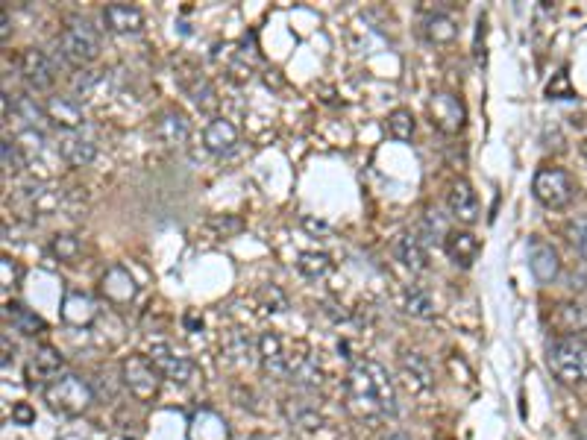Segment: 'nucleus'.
I'll return each mask as SVG.
<instances>
[{
    "label": "nucleus",
    "mask_w": 587,
    "mask_h": 440,
    "mask_svg": "<svg viewBox=\"0 0 587 440\" xmlns=\"http://www.w3.org/2000/svg\"><path fill=\"white\" fill-rule=\"evenodd\" d=\"M347 396H350V408L364 417V420H376V417H388L397 411V391H394V379L388 376V370L373 361V358H359L353 361L350 373H347Z\"/></svg>",
    "instance_id": "f257e3e1"
},
{
    "label": "nucleus",
    "mask_w": 587,
    "mask_h": 440,
    "mask_svg": "<svg viewBox=\"0 0 587 440\" xmlns=\"http://www.w3.org/2000/svg\"><path fill=\"white\" fill-rule=\"evenodd\" d=\"M42 396H45L47 408L62 414V417H80L89 411V405L94 402V394H91V385L77 376V373H59L47 382L42 388Z\"/></svg>",
    "instance_id": "f03ea898"
},
{
    "label": "nucleus",
    "mask_w": 587,
    "mask_h": 440,
    "mask_svg": "<svg viewBox=\"0 0 587 440\" xmlns=\"http://www.w3.org/2000/svg\"><path fill=\"white\" fill-rule=\"evenodd\" d=\"M546 364L561 385L587 382V341L582 338H555L546 347Z\"/></svg>",
    "instance_id": "7ed1b4c3"
},
{
    "label": "nucleus",
    "mask_w": 587,
    "mask_h": 440,
    "mask_svg": "<svg viewBox=\"0 0 587 440\" xmlns=\"http://www.w3.org/2000/svg\"><path fill=\"white\" fill-rule=\"evenodd\" d=\"M59 50H62L65 62L74 65V68L91 65L100 56V33H97V27H91L89 21H83V18L68 21V27L59 36Z\"/></svg>",
    "instance_id": "20e7f679"
},
{
    "label": "nucleus",
    "mask_w": 587,
    "mask_h": 440,
    "mask_svg": "<svg viewBox=\"0 0 587 440\" xmlns=\"http://www.w3.org/2000/svg\"><path fill=\"white\" fill-rule=\"evenodd\" d=\"M532 194L535 200L541 203L543 209L549 212H558V209H567L576 197V182L573 176L561 168H541L535 179H532Z\"/></svg>",
    "instance_id": "39448f33"
},
{
    "label": "nucleus",
    "mask_w": 587,
    "mask_h": 440,
    "mask_svg": "<svg viewBox=\"0 0 587 440\" xmlns=\"http://www.w3.org/2000/svg\"><path fill=\"white\" fill-rule=\"evenodd\" d=\"M121 376L127 391L136 396L138 402H153L162 388V373L156 370V364L147 355H130L121 364Z\"/></svg>",
    "instance_id": "423d86ee"
},
{
    "label": "nucleus",
    "mask_w": 587,
    "mask_h": 440,
    "mask_svg": "<svg viewBox=\"0 0 587 440\" xmlns=\"http://www.w3.org/2000/svg\"><path fill=\"white\" fill-rule=\"evenodd\" d=\"M429 118H432L435 130H441L444 135H458V132L464 130L467 109H464V103L452 91H435L429 97Z\"/></svg>",
    "instance_id": "0eeeda50"
},
{
    "label": "nucleus",
    "mask_w": 587,
    "mask_h": 440,
    "mask_svg": "<svg viewBox=\"0 0 587 440\" xmlns=\"http://www.w3.org/2000/svg\"><path fill=\"white\" fill-rule=\"evenodd\" d=\"M147 358L156 364V370L162 373V379H168V382H174V385H188V382L197 379V364H194L188 355H180L174 347H168V344L150 347V355H147Z\"/></svg>",
    "instance_id": "6e6552de"
},
{
    "label": "nucleus",
    "mask_w": 587,
    "mask_h": 440,
    "mask_svg": "<svg viewBox=\"0 0 587 440\" xmlns=\"http://www.w3.org/2000/svg\"><path fill=\"white\" fill-rule=\"evenodd\" d=\"M21 77L33 91H50L56 83V68L50 62L45 50L39 47H27L21 56Z\"/></svg>",
    "instance_id": "1a4fd4ad"
},
{
    "label": "nucleus",
    "mask_w": 587,
    "mask_h": 440,
    "mask_svg": "<svg viewBox=\"0 0 587 440\" xmlns=\"http://www.w3.org/2000/svg\"><path fill=\"white\" fill-rule=\"evenodd\" d=\"M136 279H133V273L124 267V264H112L106 273H103V279H100V294L106 297V303H112V306H127V303H133L136 300Z\"/></svg>",
    "instance_id": "9d476101"
},
{
    "label": "nucleus",
    "mask_w": 587,
    "mask_h": 440,
    "mask_svg": "<svg viewBox=\"0 0 587 440\" xmlns=\"http://www.w3.org/2000/svg\"><path fill=\"white\" fill-rule=\"evenodd\" d=\"M400 376L411 394H429L435 388V370L426 355L420 352H403L400 355Z\"/></svg>",
    "instance_id": "9b49d317"
},
{
    "label": "nucleus",
    "mask_w": 587,
    "mask_h": 440,
    "mask_svg": "<svg viewBox=\"0 0 587 440\" xmlns=\"http://www.w3.org/2000/svg\"><path fill=\"white\" fill-rule=\"evenodd\" d=\"M447 206H450V215L464 226H473L479 220V197L473 191V185L467 179H455L447 191Z\"/></svg>",
    "instance_id": "f8f14e48"
},
{
    "label": "nucleus",
    "mask_w": 587,
    "mask_h": 440,
    "mask_svg": "<svg viewBox=\"0 0 587 440\" xmlns=\"http://www.w3.org/2000/svg\"><path fill=\"white\" fill-rule=\"evenodd\" d=\"M529 270L535 273V279L543 282V285L555 282L558 273H561V256H558V250L549 241H543V238H532L529 241Z\"/></svg>",
    "instance_id": "ddd939ff"
},
{
    "label": "nucleus",
    "mask_w": 587,
    "mask_h": 440,
    "mask_svg": "<svg viewBox=\"0 0 587 440\" xmlns=\"http://www.w3.org/2000/svg\"><path fill=\"white\" fill-rule=\"evenodd\" d=\"M188 135H191V124H188V118L182 115L180 109H165L156 118V124H153V138L162 147H168V150L182 147L188 141Z\"/></svg>",
    "instance_id": "4468645a"
},
{
    "label": "nucleus",
    "mask_w": 587,
    "mask_h": 440,
    "mask_svg": "<svg viewBox=\"0 0 587 440\" xmlns=\"http://www.w3.org/2000/svg\"><path fill=\"white\" fill-rule=\"evenodd\" d=\"M103 24L109 33H118V36H136L144 27V15L141 9L133 3H109L103 9Z\"/></svg>",
    "instance_id": "2eb2a0df"
},
{
    "label": "nucleus",
    "mask_w": 587,
    "mask_h": 440,
    "mask_svg": "<svg viewBox=\"0 0 587 440\" xmlns=\"http://www.w3.org/2000/svg\"><path fill=\"white\" fill-rule=\"evenodd\" d=\"M47 121L62 132H77L83 127V106L77 97H50L45 103Z\"/></svg>",
    "instance_id": "dca6fc26"
},
{
    "label": "nucleus",
    "mask_w": 587,
    "mask_h": 440,
    "mask_svg": "<svg viewBox=\"0 0 587 440\" xmlns=\"http://www.w3.org/2000/svg\"><path fill=\"white\" fill-rule=\"evenodd\" d=\"M56 150H59V159H62L65 165H71V168H89L91 162L97 159L94 141L77 135V132H62Z\"/></svg>",
    "instance_id": "f3484780"
},
{
    "label": "nucleus",
    "mask_w": 587,
    "mask_h": 440,
    "mask_svg": "<svg viewBox=\"0 0 587 440\" xmlns=\"http://www.w3.org/2000/svg\"><path fill=\"white\" fill-rule=\"evenodd\" d=\"M444 253L450 256L452 264L470 267V264L479 259L482 244H479V238H476L470 229H450L447 238H444Z\"/></svg>",
    "instance_id": "a211bd4d"
},
{
    "label": "nucleus",
    "mask_w": 587,
    "mask_h": 440,
    "mask_svg": "<svg viewBox=\"0 0 587 440\" xmlns=\"http://www.w3.org/2000/svg\"><path fill=\"white\" fill-rule=\"evenodd\" d=\"M256 355L271 376H288V352L276 332H262L256 338Z\"/></svg>",
    "instance_id": "6ab92c4d"
},
{
    "label": "nucleus",
    "mask_w": 587,
    "mask_h": 440,
    "mask_svg": "<svg viewBox=\"0 0 587 440\" xmlns=\"http://www.w3.org/2000/svg\"><path fill=\"white\" fill-rule=\"evenodd\" d=\"M62 367H65L62 352L56 350V347H50V344H42V347H36V350H33L30 367H27V376H30V382H39V385L45 388L53 376H59V373H62Z\"/></svg>",
    "instance_id": "aec40b11"
},
{
    "label": "nucleus",
    "mask_w": 587,
    "mask_h": 440,
    "mask_svg": "<svg viewBox=\"0 0 587 440\" xmlns=\"http://www.w3.org/2000/svg\"><path fill=\"white\" fill-rule=\"evenodd\" d=\"M62 320L68 323V326H91L94 320H97V303L91 300L86 291H77V288H71L68 294H65V300H62Z\"/></svg>",
    "instance_id": "412c9836"
},
{
    "label": "nucleus",
    "mask_w": 587,
    "mask_h": 440,
    "mask_svg": "<svg viewBox=\"0 0 587 440\" xmlns=\"http://www.w3.org/2000/svg\"><path fill=\"white\" fill-rule=\"evenodd\" d=\"M235 144H238V130L232 127V121L215 118V121L206 124V130H203V147H206L209 153L226 156V153L235 150Z\"/></svg>",
    "instance_id": "4be33fe9"
},
{
    "label": "nucleus",
    "mask_w": 587,
    "mask_h": 440,
    "mask_svg": "<svg viewBox=\"0 0 587 440\" xmlns=\"http://www.w3.org/2000/svg\"><path fill=\"white\" fill-rule=\"evenodd\" d=\"M282 408H285L288 423H294L303 432H317L323 426V414L317 411V405H312L309 399H285Z\"/></svg>",
    "instance_id": "5701e85b"
},
{
    "label": "nucleus",
    "mask_w": 587,
    "mask_h": 440,
    "mask_svg": "<svg viewBox=\"0 0 587 440\" xmlns=\"http://www.w3.org/2000/svg\"><path fill=\"white\" fill-rule=\"evenodd\" d=\"M555 329L561 338H579V332L587 329V308L579 303H561L555 308Z\"/></svg>",
    "instance_id": "b1692460"
},
{
    "label": "nucleus",
    "mask_w": 587,
    "mask_h": 440,
    "mask_svg": "<svg viewBox=\"0 0 587 440\" xmlns=\"http://www.w3.org/2000/svg\"><path fill=\"white\" fill-rule=\"evenodd\" d=\"M394 256L411 273H423L426 270V250H423V241L417 235H400L394 241Z\"/></svg>",
    "instance_id": "393cba45"
},
{
    "label": "nucleus",
    "mask_w": 587,
    "mask_h": 440,
    "mask_svg": "<svg viewBox=\"0 0 587 440\" xmlns=\"http://www.w3.org/2000/svg\"><path fill=\"white\" fill-rule=\"evenodd\" d=\"M6 320H9L12 329H18L21 335H39V332H45V320H42L36 311L21 306V303H9V306H6Z\"/></svg>",
    "instance_id": "a878e982"
},
{
    "label": "nucleus",
    "mask_w": 587,
    "mask_h": 440,
    "mask_svg": "<svg viewBox=\"0 0 587 440\" xmlns=\"http://www.w3.org/2000/svg\"><path fill=\"white\" fill-rule=\"evenodd\" d=\"M297 270L300 276H306L309 282H320L332 273V259L326 253H300L297 259Z\"/></svg>",
    "instance_id": "bb28decb"
},
{
    "label": "nucleus",
    "mask_w": 587,
    "mask_h": 440,
    "mask_svg": "<svg viewBox=\"0 0 587 440\" xmlns=\"http://www.w3.org/2000/svg\"><path fill=\"white\" fill-rule=\"evenodd\" d=\"M406 311L411 314V317H420V320L435 317V303H432L429 291H426V288H420V285H411V288H406Z\"/></svg>",
    "instance_id": "cd10ccee"
},
{
    "label": "nucleus",
    "mask_w": 587,
    "mask_h": 440,
    "mask_svg": "<svg viewBox=\"0 0 587 440\" xmlns=\"http://www.w3.org/2000/svg\"><path fill=\"white\" fill-rule=\"evenodd\" d=\"M50 253L59 259V262H77L80 259V253H83V244H80V238L77 235H71V232H62V235H53L50 238Z\"/></svg>",
    "instance_id": "c85d7f7f"
},
{
    "label": "nucleus",
    "mask_w": 587,
    "mask_h": 440,
    "mask_svg": "<svg viewBox=\"0 0 587 440\" xmlns=\"http://www.w3.org/2000/svg\"><path fill=\"white\" fill-rule=\"evenodd\" d=\"M426 36L435 44H450L458 36V27H455V21H452L450 15H432L426 21Z\"/></svg>",
    "instance_id": "c756f323"
},
{
    "label": "nucleus",
    "mask_w": 587,
    "mask_h": 440,
    "mask_svg": "<svg viewBox=\"0 0 587 440\" xmlns=\"http://www.w3.org/2000/svg\"><path fill=\"white\" fill-rule=\"evenodd\" d=\"M182 88L188 91V97L194 100L197 109H212L215 106V88H212V83L206 77L194 74V80L191 83H182Z\"/></svg>",
    "instance_id": "7c9ffc66"
},
{
    "label": "nucleus",
    "mask_w": 587,
    "mask_h": 440,
    "mask_svg": "<svg viewBox=\"0 0 587 440\" xmlns=\"http://www.w3.org/2000/svg\"><path fill=\"white\" fill-rule=\"evenodd\" d=\"M0 153H3V174L15 176L24 171L27 159H24V150H21V144H18V141L3 138V141H0Z\"/></svg>",
    "instance_id": "2f4dec72"
},
{
    "label": "nucleus",
    "mask_w": 587,
    "mask_h": 440,
    "mask_svg": "<svg viewBox=\"0 0 587 440\" xmlns=\"http://www.w3.org/2000/svg\"><path fill=\"white\" fill-rule=\"evenodd\" d=\"M414 115L408 109H394L388 115V135L397 138V141H411L414 138Z\"/></svg>",
    "instance_id": "473e14b6"
},
{
    "label": "nucleus",
    "mask_w": 587,
    "mask_h": 440,
    "mask_svg": "<svg viewBox=\"0 0 587 440\" xmlns=\"http://www.w3.org/2000/svg\"><path fill=\"white\" fill-rule=\"evenodd\" d=\"M224 355L226 358H232V361H238V364H244V361H250V355H253V341L244 338L241 332H232V335L226 338Z\"/></svg>",
    "instance_id": "72a5a7b5"
},
{
    "label": "nucleus",
    "mask_w": 587,
    "mask_h": 440,
    "mask_svg": "<svg viewBox=\"0 0 587 440\" xmlns=\"http://www.w3.org/2000/svg\"><path fill=\"white\" fill-rule=\"evenodd\" d=\"M259 306H262V311H268V314H282L288 308V297L276 285H265L259 291Z\"/></svg>",
    "instance_id": "f704fd0d"
},
{
    "label": "nucleus",
    "mask_w": 587,
    "mask_h": 440,
    "mask_svg": "<svg viewBox=\"0 0 587 440\" xmlns=\"http://www.w3.org/2000/svg\"><path fill=\"white\" fill-rule=\"evenodd\" d=\"M103 74H94V71H80L77 80H74V91H77V100H89L97 94V88L103 86Z\"/></svg>",
    "instance_id": "c9c22d12"
},
{
    "label": "nucleus",
    "mask_w": 587,
    "mask_h": 440,
    "mask_svg": "<svg viewBox=\"0 0 587 440\" xmlns=\"http://www.w3.org/2000/svg\"><path fill=\"white\" fill-rule=\"evenodd\" d=\"M447 232H450V229L444 226V220L438 218V212H426V218L420 223L417 238H429V241H441V244H444Z\"/></svg>",
    "instance_id": "e433bc0d"
},
{
    "label": "nucleus",
    "mask_w": 587,
    "mask_h": 440,
    "mask_svg": "<svg viewBox=\"0 0 587 440\" xmlns=\"http://www.w3.org/2000/svg\"><path fill=\"white\" fill-rule=\"evenodd\" d=\"M0 267H3V291L15 288V285H18V264L12 262L9 256H3V259H0Z\"/></svg>",
    "instance_id": "4c0bfd02"
},
{
    "label": "nucleus",
    "mask_w": 587,
    "mask_h": 440,
    "mask_svg": "<svg viewBox=\"0 0 587 440\" xmlns=\"http://www.w3.org/2000/svg\"><path fill=\"white\" fill-rule=\"evenodd\" d=\"M12 420H15L18 426H33V423H36V411H33L27 402H18V405L12 408Z\"/></svg>",
    "instance_id": "58836bf2"
},
{
    "label": "nucleus",
    "mask_w": 587,
    "mask_h": 440,
    "mask_svg": "<svg viewBox=\"0 0 587 440\" xmlns=\"http://www.w3.org/2000/svg\"><path fill=\"white\" fill-rule=\"evenodd\" d=\"M573 244H576L579 256L587 262V220H582V223L573 229Z\"/></svg>",
    "instance_id": "ea45409f"
},
{
    "label": "nucleus",
    "mask_w": 587,
    "mask_h": 440,
    "mask_svg": "<svg viewBox=\"0 0 587 440\" xmlns=\"http://www.w3.org/2000/svg\"><path fill=\"white\" fill-rule=\"evenodd\" d=\"M0 344H3V367H9V358H15V347L9 350V335H3Z\"/></svg>",
    "instance_id": "a19ab883"
},
{
    "label": "nucleus",
    "mask_w": 587,
    "mask_h": 440,
    "mask_svg": "<svg viewBox=\"0 0 587 440\" xmlns=\"http://www.w3.org/2000/svg\"><path fill=\"white\" fill-rule=\"evenodd\" d=\"M0 24H3V30H0V39H3V42H9V30H12V27H9V12H6V9L0 12Z\"/></svg>",
    "instance_id": "79ce46f5"
},
{
    "label": "nucleus",
    "mask_w": 587,
    "mask_h": 440,
    "mask_svg": "<svg viewBox=\"0 0 587 440\" xmlns=\"http://www.w3.org/2000/svg\"><path fill=\"white\" fill-rule=\"evenodd\" d=\"M385 440H408V438H406V435H388Z\"/></svg>",
    "instance_id": "37998d69"
},
{
    "label": "nucleus",
    "mask_w": 587,
    "mask_h": 440,
    "mask_svg": "<svg viewBox=\"0 0 587 440\" xmlns=\"http://www.w3.org/2000/svg\"><path fill=\"white\" fill-rule=\"evenodd\" d=\"M250 440H268V438H262V435H253V438Z\"/></svg>",
    "instance_id": "c03bdc74"
},
{
    "label": "nucleus",
    "mask_w": 587,
    "mask_h": 440,
    "mask_svg": "<svg viewBox=\"0 0 587 440\" xmlns=\"http://www.w3.org/2000/svg\"><path fill=\"white\" fill-rule=\"evenodd\" d=\"M582 440H587V429H585V432H582Z\"/></svg>",
    "instance_id": "a18cd8bd"
}]
</instances>
